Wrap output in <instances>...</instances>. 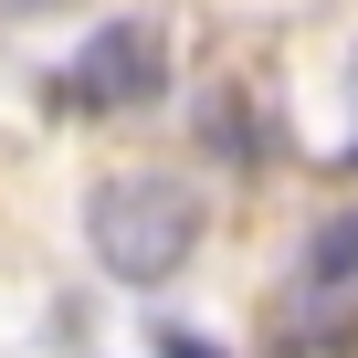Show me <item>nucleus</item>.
<instances>
[{
  "instance_id": "obj_1",
  "label": "nucleus",
  "mask_w": 358,
  "mask_h": 358,
  "mask_svg": "<svg viewBox=\"0 0 358 358\" xmlns=\"http://www.w3.org/2000/svg\"><path fill=\"white\" fill-rule=\"evenodd\" d=\"M85 253L116 274V285H169L179 264L201 253V190L179 169H106L85 190Z\"/></svg>"
},
{
  "instance_id": "obj_2",
  "label": "nucleus",
  "mask_w": 358,
  "mask_h": 358,
  "mask_svg": "<svg viewBox=\"0 0 358 358\" xmlns=\"http://www.w3.org/2000/svg\"><path fill=\"white\" fill-rule=\"evenodd\" d=\"M53 95H64V106H106V116L158 106V95H169V43H158V22H106Z\"/></svg>"
},
{
  "instance_id": "obj_3",
  "label": "nucleus",
  "mask_w": 358,
  "mask_h": 358,
  "mask_svg": "<svg viewBox=\"0 0 358 358\" xmlns=\"http://www.w3.org/2000/svg\"><path fill=\"white\" fill-rule=\"evenodd\" d=\"M264 348H274V358H348V348H358V295H316V285H295L285 316L264 327Z\"/></svg>"
},
{
  "instance_id": "obj_4",
  "label": "nucleus",
  "mask_w": 358,
  "mask_h": 358,
  "mask_svg": "<svg viewBox=\"0 0 358 358\" xmlns=\"http://www.w3.org/2000/svg\"><path fill=\"white\" fill-rule=\"evenodd\" d=\"M295 285H316V295H358V211L316 222V243H306V274H295Z\"/></svg>"
},
{
  "instance_id": "obj_5",
  "label": "nucleus",
  "mask_w": 358,
  "mask_h": 358,
  "mask_svg": "<svg viewBox=\"0 0 358 358\" xmlns=\"http://www.w3.org/2000/svg\"><path fill=\"white\" fill-rule=\"evenodd\" d=\"M158 358H222V348H211V337H190V327H169V337H158Z\"/></svg>"
},
{
  "instance_id": "obj_6",
  "label": "nucleus",
  "mask_w": 358,
  "mask_h": 358,
  "mask_svg": "<svg viewBox=\"0 0 358 358\" xmlns=\"http://www.w3.org/2000/svg\"><path fill=\"white\" fill-rule=\"evenodd\" d=\"M11 11H43V0H11Z\"/></svg>"
}]
</instances>
